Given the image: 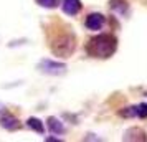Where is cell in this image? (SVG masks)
<instances>
[{
	"instance_id": "obj_2",
	"label": "cell",
	"mask_w": 147,
	"mask_h": 142,
	"mask_svg": "<svg viewBox=\"0 0 147 142\" xmlns=\"http://www.w3.org/2000/svg\"><path fill=\"white\" fill-rule=\"evenodd\" d=\"M50 46H51V51H53L55 55H58V56H63V58H65V56H69V55L74 51V46H76L73 33L66 32V33L56 36Z\"/></svg>"
},
{
	"instance_id": "obj_8",
	"label": "cell",
	"mask_w": 147,
	"mask_h": 142,
	"mask_svg": "<svg viewBox=\"0 0 147 142\" xmlns=\"http://www.w3.org/2000/svg\"><path fill=\"white\" fill-rule=\"evenodd\" d=\"M48 127H50V131H51L53 134H63V132H65L63 122L58 121L56 117H50V119H48Z\"/></svg>"
},
{
	"instance_id": "obj_6",
	"label": "cell",
	"mask_w": 147,
	"mask_h": 142,
	"mask_svg": "<svg viewBox=\"0 0 147 142\" xmlns=\"http://www.w3.org/2000/svg\"><path fill=\"white\" fill-rule=\"evenodd\" d=\"M61 8H63V12L66 15H71L73 17V15H76L81 10V2L80 0H63Z\"/></svg>"
},
{
	"instance_id": "obj_4",
	"label": "cell",
	"mask_w": 147,
	"mask_h": 142,
	"mask_svg": "<svg viewBox=\"0 0 147 142\" xmlns=\"http://www.w3.org/2000/svg\"><path fill=\"white\" fill-rule=\"evenodd\" d=\"M104 23H106V18H104L101 13H89L86 17V22H84L86 28L93 30V32L101 30V28L104 27Z\"/></svg>"
},
{
	"instance_id": "obj_13",
	"label": "cell",
	"mask_w": 147,
	"mask_h": 142,
	"mask_svg": "<svg viewBox=\"0 0 147 142\" xmlns=\"http://www.w3.org/2000/svg\"><path fill=\"white\" fill-rule=\"evenodd\" d=\"M121 116H124V117H136V106L121 111Z\"/></svg>"
},
{
	"instance_id": "obj_12",
	"label": "cell",
	"mask_w": 147,
	"mask_h": 142,
	"mask_svg": "<svg viewBox=\"0 0 147 142\" xmlns=\"http://www.w3.org/2000/svg\"><path fill=\"white\" fill-rule=\"evenodd\" d=\"M136 117H140V119H144L147 117V104H139V106H136Z\"/></svg>"
},
{
	"instance_id": "obj_1",
	"label": "cell",
	"mask_w": 147,
	"mask_h": 142,
	"mask_svg": "<svg viewBox=\"0 0 147 142\" xmlns=\"http://www.w3.org/2000/svg\"><path fill=\"white\" fill-rule=\"evenodd\" d=\"M116 50H117V40L111 33H101L98 36H93L86 45L88 55L93 58H101V60L111 58L116 53Z\"/></svg>"
},
{
	"instance_id": "obj_10",
	"label": "cell",
	"mask_w": 147,
	"mask_h": 142,
	"mask_svg": "<svg viewBox=\"0 0 147 142\" xmlns=\"http://www.w3.org/2000/svg\"><path fill=\"white\" fill-rule=\"evenodd\" d=\"M27 126L30 129H33L35 132H38V134H43V132H45V127H43L41 121L36 119V117H30V119L27 121Z\"/></svg>"
},
{
	"instance_id": "obj_9",
	"label": "cell",
	"mask_w": 147,
	"mask_h": 142,
	"mask_svg": "<svg viewBox=\"0 0 147 142\" xmlns=\"http://www.w3.org/2000/svg\"><path fill=\"white\" fill-rule=\"evenodd\" d=\"M111 8L116 10L117 13L124 15L127 13V2L126 0H111Z\"/></svg>"
},
{
	"instance_id": "obj_5",
	"label": "cell",
	"mask_w": 147,
	"mask_h": 142,
	"mask_svg": "<svg viewBox=\"0 0 147 142\" xmlns=\"http://www.w3.org/2000/svg\"><path fill=\"white\" fill-rule=\"evenodd\" d=\"M0 126L5 127L7 131H17V129H20V122L12 114H8L5 111H0Z\"/></svg>"
},
{
	"instance_id": "obj_3",
	"label": "cell",
	"mask_w": 147,
	"mask_h": 142,
	"mask_svg": "<svg viewBox=\"0 0 147 142\" xmlns=\"http://www.w3.org/2000/svg\"><path fill=\"white\" fill-rule=\"evenodd\" d=\"M38 68L40 71L47 73V75H53V76H58V75H63L66 71V65L65 63H60V61H53V60H43L38 63Z\"/></svg>"
},
{
	"instance_id": "obj_7",
	"label": "cell",
	"mask_w": 147,
	"mask_h": 142,
	"mask_svg": "<svg viewBox=\"0 0 147 142\" xmlns=\"http://www.w3.org/2000/svg\"><path fill=\"white\" fill-rule=\"evenodd\" d=\"M124 139H126V141H147L146 132H144L142 129H137V127L129 129L126 132V135H124Z\"/></svg>"
},
{
	"instance_id": "obj_11",
	"label": "cell",
	"mask_w": 147,
	"mask_h": 142,
	"mask_svg": "<svg viewBox=\"0 0 147 142\" xmlns=\"http://www.w3.org/2000/svg\"><path fill=\"white\" fill-rule=\"evenodd\" d=\"M36 3L45 8H56L58 3H60V0H36Z\"/></svg>"
}]
</instances>
